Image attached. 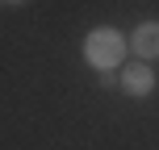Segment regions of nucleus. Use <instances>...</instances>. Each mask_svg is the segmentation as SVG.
Here are the masks:
<instances>
[{
	"mask_svg": "<svg viewBox=\"0 0 159 150\" xmlns=\"http://www.w3.org/2000/svg\"><path fill=\"white\" fill-rule=\"evenodd\" d=\"M121 54H126V38H121L117 29H92L84 38V58L96 71H117Z\"/></svg>",
	"mask_w": 159,
	"mask_h": 150,
	"instance_id": "nucleus-1",
	"label": "nucleus"
},
{
	"mask_svg": "<svg viewBox=\"0 0 159 150\" xmlns=\"http://www.w3.org/2000/svg\"><path fill=\"white\" fill-rule=\"evenodd\" d=\"M96 75H101V88H113V84H117V75H113V71H96Z\"/></svg>",
	"mask_w": 159,
	"mask_h": 150,
	"instance_id": "nucleus-4",
	"label": "nucleus"
},
{
	"mask_svg": "<svg viewBox=\"0 0 159 150\" xmlns=\"http://www.w3.org/2000/svg\"><path fill=\"white\" fill-rule=\"evenodd\" d=\"M8 4H30V0H8Z\"/></svg>",
	"mask_w": 159,
	"mask_h": 150,
	"instance_id": "nucleus-5",
	"label": "nucleus"
},
{
	"mask_svg": "<svg viewBox=\"0 0 159 150\" xmlns=\"http://www.w3.org/2000/svg\"><path fill=\"white\" fill-rule=\"evenodd\" d=\"M117 84H121L126 96L143 100V96L155 92V71H151V63H126V67L117 71Z\"/></svg>",
	"mask_w": 159,
	"mask_h": 150,
	"instance_id": "nucleus-2",
	"label": "nucleus"
},
{
	"mask_svg": "<svg viewBox=\"0 0 159 150\" xmlns=\"http://www.w3.org/2000/svg\"><path fill=\"white\" fill-rule=\"evenodd\" d=\"M0 4H4V0H0Z\"/></svg>",
	"mask_w": 159,
	"mask_h": 150,
	"instance_id": "nucleus-6",
	"label": "nucleus"
},
{
	"mask_svg": "<svg viewBox=\"0 0 159 150\" xmlns=\"http://www.w3.org/2000/svg\"><path fill=\"white\" fill-rule=\"evenodd\" d=\"M126 46L134 50L138 63H151V58H159V21H143V25H134V33L126 38Z\"/></svg>",
	"mask_w": 159,
	"mask_h": 150,
	"instance_id": "nucleus-3",
	"label": "nucleus"
}]
</instances>
